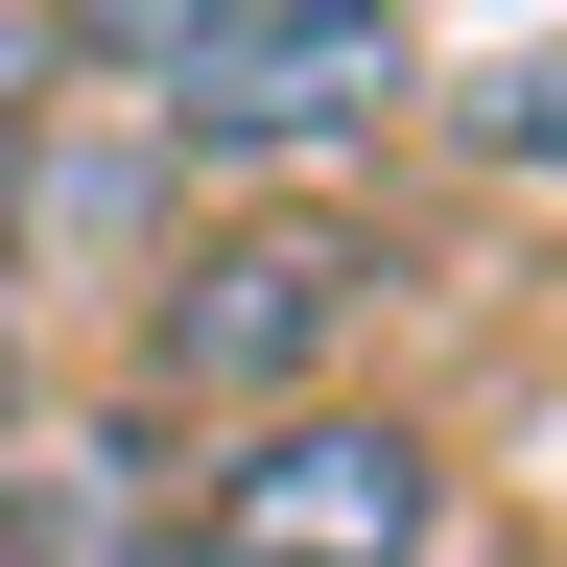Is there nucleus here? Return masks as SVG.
I'll list each match as a JSON object with an SVG mask.
<instances>
[{"instance_id": "obj_1", "label": "nucleus", "mask_w": 567, "mask_h": 567, "mask_svg": "<svg viewBox=\"0 0 567 567\" xmlns=\"http://www.w3.org/2000/svg\"><path fill=\"white\" fill-rule=\"evenodd\" d=\"M450 520V473H425V425H354V402H284L237 473H213L189 567H425Z\"/></svg>"}, {"instance_id": "obj_2", "label": "nucleus", "mask_w": 567, "mask_h": 567, "mask_svg": "<svg viewBox=\"0 0 567 567\" xmlns=\"http://www.w3.org/2000/svg\"><path fill=\"white\" fill-rule=\"evenodd\" d=\"M142 71H166V142H331V118H379L402 95V24L379 0H284V24H118Z\"/></svg>"}, {"instance_id": "obj_3", "label": "nucleus", "mask_w": 567, "mask_h": 567, "mask_svg": "<svg viewBox=\"0 0 567 567\" xmlns=\"http://www.w3.org/2000/svg\"><path fill=\"white\" fill-rule=\"evenodd\" d=\"M331 308H354V260H331V237H213L166 308H142V354H166V379H308Z\"/></svg>"}, {"instance_id": "obj_4", "label": "nucleus", "mask_w": 567, "mask_h": 567, "mask_svg": "<svg viewBox=\"0 0 567 567\" xmlns=\"http://www.w3.org/2000/svg\"><path fill=\"white\" fill-rule=\"evenodd\" d=\"M473 142H496V166H567V24H520V48H496V95H473Z\"/></svg>"}]
</instances>
